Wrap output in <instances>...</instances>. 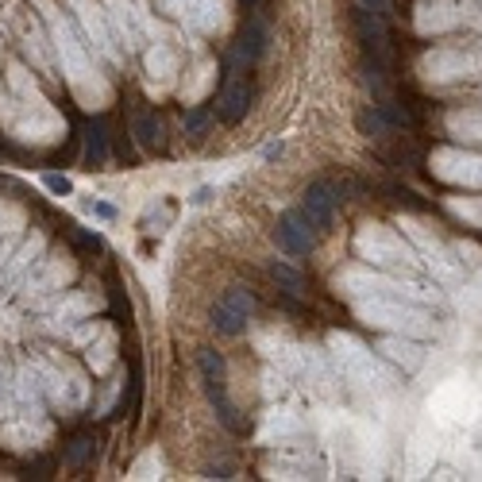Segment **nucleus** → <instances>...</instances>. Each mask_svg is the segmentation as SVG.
Segmentation results:
<instances>
[{"label": "nucleus", "mask_w": 482, "mask_h": 482, "mask_svg": "<svg viewBox=\"0 0 482 482\" xmlns=\"http://www.w3.org/2000/svg\"><path fill=\"white\" fill-rule=\"evenodd\" d=\"M197 366H201V378H205V394H209L216 417L228 424L232 432H240V417H235V405L228 401V394H224V359L212 352V347H205L201 355H197Z\"/></svg>", "instance_id": "1"}, {"label": "nucleus", "mask_w": 482, "mask_h": 482, "mask_svg": "<svg viewBox=\"0 0 482 482\" xmlns=\"http://www.w3.org/2000/svg\"><path fill=\"white\" fill-rule=\"evenodd\" d=\"M255 313V294L243 286H232L228 294H224L220 301H216L212 309V328L220 336H240L243 328H247V320Z\"/></svg>", "instance_id": "2"}, {"label": "nucleus", "mask_w": 482, "mask_h": 482, "mask_svg": "<svg viewBox=\"0 0 482 482\" xmlns=\"http://www.w3.org/2000/svg\"><path fill=\"white\" fill-rule=\"evenodd\" d=\"M336 201H339V189L332 182H313L301 197V212L309 216L317 232H328L332 228V216H336Z\"/></svg>", "instance_id": "3"}, {"label": "nucleus", "mask_w": 482, "mask_h": 482, "mask_svg": "<svg viewBox=\"0 0 482 482\" xmlns=\"http://www.w3.org/2000/svg\"><path fill=\"white\" fill-rule=\"evenodd\" d=\"M309 216L301 212V209H289L286 216L278 220V228H274V240H278V247L286 251V255H309V247H313V235H309Z\"/></svg>", "instance_id": "4"}, {"label": "nucleus", "mask_w": 482, "mask_h": 482, "mask_svg": "<svg viewBox=\"0 0 482 482\" xmlns=\"http://www.w3.org/2000/svg\"><path fill=\"white\" fill-rule=\"evenodd\" d=\"M352 24H355V31H359V39H363V46H366V54H374V58H386V54H390L386 20H382L378 12H371V8H363V4H355Z\"/></svg>", "instance_id": "5"}, {"label": "nucleus", "mask_w": 482, "mask_h": 482, "mask_svg": "<svg viewBox=\"0 0 482 482\" xmlns=\"http://www.w3.org/2000/svg\"><path fill=\"white\" fill-rule=\"evenodd\" d=\"M247 105H251L247 81H243L240 73H228V81H224L220 97H216V116H220L224 124H240V120L247 116Z\"/></svg>", "instance_id": "6"}, {"label": "nucleus", "mask_w": 482, "mask_h": 482, "mask_svg": "<svg viewBox=\"0 0 482 482\" xmlns=\"http://www.w3.org/2000/svg\"><path fill=\"white\" fill-rule=\"evenodd\" d=\"M243 51V58L247 62H259L262 54H267V46H270V27L255 16V20H247V27H243V39L235 43Z\"/></svg>", "instance_id": "7"}, {"label": "nucleus", "mask_w": 482, "mask_h": 482, "mask_svg": "<svg viewBox=\"0 0 482 482\" xmlns=\"http://www.w3.org/2000/svg\"><path fill=\"white\" fill-rule=\"evenodd\" d=\"M131 131H135V139H139V147H163V124H158V116L155 112H147V108H135V120H131Z\"/></svg>", "instance_id": "8"}, {"label": "nucleus", "mask_w": 482, "mask_h": 482, "mask_svg": "<svg viewBox=\"0 0 482 482\" xmlns=\"http://www.w3.org/2000/svg\"><path fill=\"white\" fill-rule=\"evenodd\" d=\"M105 158H108L105 131H101V124H85V163H89V166H105Z\"/></svg>", "instance_id": "9"}, {"label": "nucleus", "mask_w": 482, "mask_h": 482, "mask_svg": "<svg viewBox=\"0 0 482 482\" xmlns=\"http://www.w3.org/2000/svg\"><path fill=\"white\" fill-rule=\"evenodd\" d=\"M270 278L278 282L282 289H286V294H305V278H301V274L294 270V267H286V262H270Z\"/></svg>", "instance_id": "10"}, {"label": "nucleus", "mask_w": 482, "mask_h": 482, "mask_svg": "<svg viewBox=\"0 0 482 482\" xmlns=\"http://www.w3.org/2000/svg\"><path fill=\"white\" fill-rule=\"evenodd\" d=\"M93 456V440L89 436H78L70 440V448H66V467H85V459Z\"/></svg>", "instance_id": "11"}, {"label": "nucleus", "mask_w": 482, "mask_h": 482, "mask_svg": "<svg viewBox=\"0 0 482 482\" xmlns=\"http://www.w3.org/2000/svg\"><path fill=\"white\" fill-rule=\"evenodd\" d=\"M209 124H212V112H209V108H193V112H185V131H189V135L201 139Z\"/></svg>", "instance_id": "12"}, {"label": "nucleus", "mask_w": 482, "mask_h": 482, "mask_svg": "<svg viewBox=\"0 0 482 482\" xmlns=\"http://www.w3.org/2000/svg\"><path fill=\"white\" fill-rule=\"evenodd\" d=\"M355 4H363V8H371V12H378L386 20L390 16V0H355Z\"/></svg>", "instance_id": "13"}, {"label": "nucleus", "mask_w": 482, "mask_h": 482, "mask_svg": "<svg viewBox=\"0 0 482 482\" xmlns=\"http://www.w3.org/2000/svg\"><path fill=\"white\" fill-rule=\"evenodd\" d=\"M46 189H54V193H70V182L58 174H46Z\"/></svg>", "instance_id": "14"}, {"label": "nucleus", "mask_w": 482, "mask_h": 482, "mask_svg": "<svg viewBox=\"0 0 482 482\" xmlns=\"http://www.w3.org/2000/svg\"><path fill=\"white\" fill-rule=\"evenodd\" d=\"M73 240H78L81 247H93V251L101 247V240H97V235H89V232H73Z\"/></svg>", "instance_id": "15"}, {"label": "nucleus", "mask_w": 482, "mask_h": 482, "mask_svg": "<svg viewBox=\"0 0 482 482\" xmlns=\"http://www.w3.org/2000/svg\"><path fill=\"white\" fill-rule=\"evenodd\" d=\"M262 4V0H243V8H259Z\"/></svg>", "instance_id": "16"}]
</instances>
